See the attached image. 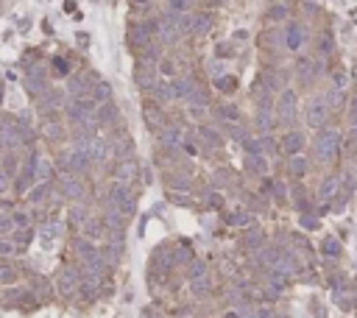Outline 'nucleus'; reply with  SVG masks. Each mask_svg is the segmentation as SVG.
I'll return each mask as SVG.
<instances>
[{
  "label": "nucleus",
  "instance_id": "f257e3e1",
  "mask_svg": "<svg viewBox=\"0 0 357 318\" xmlns=\"http://www.w3.org/2000/svg\"><path fill=\"white\" fill-rule=\"evenodd\" d=\"M89 156L84 154V151H79V148H73V151H64V154L59 156V171L61 176H79V173L89 171Z\"/></svg>",
  "mask_w": 357,
  "mask_h": 318
},
{
  "label": "nucleus",
  "instance_id": "f03ea898",
  "mask_svg": "<svg viewBox=\"0 0 357 318\" xmlns=\"http://www.w3.org/2000/svg\"><path fill=\"white\" fill-rule=\"evenodd\" d=\"M338 148H340V134L335 129L321 131L318 140H315V151H318V159L321 162H332L338 156Z\"/></svg>",
  "mask_w": 357,
  "mask_h": 318
},
{
  "label": "nucleus",
  "instance_id": "7ed1b4c3",
  "mask_svg": "<svg viewBox=\"0 0 357 318\" xmlns=\"http://www.w3.org/2000/svg\"><path fill=\"white\" fill-rule=\"evenodd\" d=\"M109 204H114L120 212L131 215L134 212V193H131L129 184H123V181H114L112 187H109Z\"/></svg>",
  "mask_w": 357,
  "mask_h": 318
},
{
  "label": "nucleus",
  "instance_id": "20e7f679",
  "mask_svg": "<svg viewBox=\"0 0 357 318\" xmlns=\"http://www.w3.org/2000/svg\"><path fill=\"white\" fill-rule=\"evenodd\" d=\"M67 95L70 101H79V98H89V92H92V76L89 73H76V76L67 78Z\"/></svg>",
  "mask_w": 357,
  "mask_h": 318
},
{
  "label": "nucleus",
  "instance_id": "39448f33",
  "mask_svg": "<svg viewBox=\"0 0 357 318\" xmlns=\"http://www.w3.org/2000/svg\"><path fill=\"white\" fill-rule=\"evenodd\" d=\"M276 117L279 123H293V117H296V92L293 89H285V92L279 95V103H276Z\"/></svg>",
  "mask_w": 357,
  "mask_h": 318
},
{
  "label": "nucleus",
  "instance_id": "423d86ee",
  "mask_svg": "<svg viewBox=\"0 0 357 318\" xmlns=\"http://www.w3.org/2000/svg\"><path fill=\"white\" fill-rule=\"evenodd\" d=\"M327 117H330V106L324 103V98H315V101L307 103V126H313V129H324Z\"/></svg>",
  "mask_w": 357,
  "mask_h": 318
},
{
  "label": "nucleus",
  "instance_id": "0eeeda50",
  "mask_svg": "<svg viewBox=\"0 0 357 318\" xmlns=\"http://www.w3.org/2000/svg\"><path fill=\"white\" fill-rule=\"evenodd\" d=\"M151 39H154V23H134V26L129 28V42L134 45V48H145V45H151Z\"/></svg>",
  "mask_w": 357,
  "mask_h": 318
},
{
  "label": "nucleus",
  "instance_id": "6e6552de",
  "mask_svg": "<svg viewBox=\"0 0 357 318\" xmlns=\"http://www.w3.org/2000/svg\"><path fill=\"white\" fill-rule=\"evenodd\" d=\"M192 89H195V84H192V78H187V76H176L173 81H170V92H173V98L190 101Z\"/></svg>",
  "mask_w": 357,
  "mask_h": 318
},
{
  "label": "nucleus",
  "instance_id": "1a4fd4ad",
  "mask_svg": "<svg viewBox=\"0 0 357 318\" xmlns=\"http://www.w3.org/2000/svg\"><path fill=\"white\" fill-rule=\"evenodd\" d=\"M302 148H304V134H302V131H288V134L282 137V151L288 156L302 154Z\"/></svg>",
  "mask_w": 357,
  "mask_h": 318
},
{
  "label": "nucleus",
  "instance_id": "9d476101",
  "mask_svg": "<svg viewBox=\"0 0 357 318\" xmlns=\"http://www.w3.org/2000/svg\"><path fill=\"white\" fill-rule=\"evenodd\" d=\"M117 103L114 101H106V103H101V106H98L95 109V123L98 126H109V123H114L117 120Z\"/></svg>",
  "mask_w": 357,
  "mask_h": 318
},
{
  "label": "nucleus",
  "instance_id": "9b49d317",
  "mask_svg": "<svg viewBox=\"0 0 357 318\" xmlns=\"http://www.w3.org/2000/svg\"><path fill=\"white\" fill-rule=\"evenodd\" d=\"M81 229H84V237H87V240H101L106 234V224L101 218H87V221L81 224Z\"/></svg>",
  "mask_w": 357,
  "mask_h": 318
},
{
  "label": "nucleus",
  "instance_id": "f8f14e48",
  "mask_svg": "<svg viewBox=\"0 0 357 318\" xmlns=\"http://www.w3.org/2000/svg\"><path fill=\"white\" fill-rule=\"evenodd\" d=\"M159 140L165 148H179L182 145V129L179 126H162L159 129Z\"/></svg>",
  "mask_w": 357,
  "mask_h": 318
},
{
  "label": "nucleus",
  "instance_id": "ddd939ff",
  "mask_svg": "<svg viewBox=\"0 0 357 318\" xmlns=\"http://www.w3.org/2000/svg\"><path fill=\"white\" fill-rule=\"evenodd\" d=\"M195 137H198L201 148H207V151H212V148H218V145H220V134L212 129V126H201Z\"/></svg>",
  "mask_w": 357,
  "mask_h": 318
},
{
  "label": "nucleus",
  "instance_id": "4468645a",
  "mask_svg": "<svg viewBox=\"0 0 357 318\" xmlns=\"http://www.w3.org/2000/svg\"><path fill=\"white\" fill-rule=\"evenodd\" d=\"M126 212H120V209H117V206L114 204H109L106 206V215H104V224L106 226H112V229H117V232H120L123 226H126Z\"/></svg>",
  "mask_w": 357,
  "mask_h": 318
},
{
  "label": "nucleus",
  "instance_id": "2eb2a0df",
  "mask_svg": "<svg viewBox=\"0 0 357 318\" xmlns=\"http://www.w3.org/2000/svg\"><path fill=\"white\" fill-rule=\"evenodd\" d=\"M296 76H299V81H304V84H310L315 76H318V64H315L313 59H302L296 64Z\"/></svg>",
  "mask_w": 357,
  "mask_h": 318
},
{
  "label": "nucleus",
  "instance_id": "dca6fc26",
  "mask_svg": "<svg viewBox=\"0 0 357 318\" xmlns=\"http://www.w3.org/2000/svg\"><path fill=\"white\" fill-rule=\"evenodd\" d=\"M338 190H340V179L338 176H327L321 181V187H318V196H321V201H332L338 196Z\"/></svg>",
  "mask_w": 357,
  "mask_h": 318
},
{
  "label": "nucleus",
  "instance_id": "f3484780",
  "mask_svg": "<svg viewBox=\"0 0 357 318\" xmlns=\"http://www.w3.org/2000/svg\"><path fill=\"white\" fill-rule=\"evenodd\" d=\"M61 193L67 198H76V201H79V198L84 196V187H81V181L76 179V176H61Z\"/></svg>",
  "mask_w": 357,
  "mask_h": 318
},
{
  "label": "nucleus",
  "instance_id": "a211bd4d",
  "mask_svg": "<svg viewBox=\"0 0 357 318\" xmlns=\"http://www.w3.org/2000/svg\"><path fill=\"white\" fill-rule=\"evenodd\" d=\"M137 171H139V168H137V162H134V159L129 156V159H123V162L117 165V173H114V176H117V181H123V184H129V181L134 179V176H137Z\"/></svg>",
  "mask_w": 357,
  "mask_h": 318
},
{
  "label": "nucleus",
  "instance_id": "6ab92c4d",
  "mask_svg": "<svg viewBox=\"0 0 357 318\" xmlns=\"http://www.w3.org/2000/svg\"><path fill=\"white\" fill-rule=\"evenodd\" d=\"M285 45H288L290 51H299V48L304 45V31H302V26L290 23V26H288V34H285Z\"/></svg>",
  "mask_w": 357,
  "mask_h": 318
},
{
  "label": "nucleus",
  "instance_id": "aec40b11",
  "mask_svg": "<svg viewBox=\"0 0 357 318\" xmlns=\"http://www.w3.org/2000/svg\"><path fill=\"white\" fill-rule=\"evenodd\" d=\"M145 123H148V129H154V131H159L162 126H165V115H162V109L159 106H145Z\"/></svg>",
  "mask_w": 357,
  "mask_h": 318
},
{
  "label": "nucleus",
  "instance_id": "412c9836",
  "mask_svg": "<svg viewBox=\"0 0 357 318\" xmlns=\"http://www.w3.org/2000/svg\"><path fill=\"white\" fill-rule=\"evenodd\" d=\"M76 288H79V274H76L73 268L61 271V274H59V290L61 293H73Z\"/></svg>",
  "mask_w": 357,
  "mask_h": 318
},
{
  "label": "nucleus",
  "instance_id": "4be33fe9",
  "mask_svg": "<svg viewBox=\"0 0 357 318\" xmlns=\"http://www.w3.org/2000/svg\"><path fill=\"white\" fill-rule=\"evenodd\" d=\"M89 98L98 103H106V101H112V87L106 84V81H98V84H92V92H89Z\"/></svg>",
  "mask_w": 357,
  "mask_h": 318
},
{
  "label": "nucleus",
  "instance_id": "5701e85b",
  "mask_svg": "<svg viewBox=\"0 0 357 318\" xmlns=\"http://www.w3.org/2000/svg\"><path fill=\"white\" fill-rule=\"evenodd\" d=\"M209 26H212V17L207 11L204 14H190V34H204V31H209Z\"/></svg>",
  "mask_w": 357,
  "mask_h": 318
},
{
  "label": "nucleus",
  "instance_id": "b1692460",
  "mask_svg": "<svg viewBox=\"0 0 357 318\" xmlns=\"http://www.w3.org/2000/svg\"><path fill=\"white\" fill-rule=\"evenodd\" d=\"M61 106V92L59 89H45L42 92V115L45 112H53Z\"/></svg>",
  "mask_w": 357,
  "mask_h": 318
},
{
  "label": "nucleus",
  "instance_id": "393cba45",
  "mask_svg": "<svg viewBox=\"0 0 357 318\" xmlns=\"http://www.w3.org/2000/svg\"><path fill=\"white\" fill-rule=\"evenodd\" d=\"M148 92L154 95V101H157V103H167L170 98H173V92H170V84H167V81H159V78H157V84L151 87Z\"/></svg>",
  "mask_w": 357,
  "mask_h": 318
},
{
  "label": "nucleus",
  "instance_id": "a878e982",
  "mask_svg": "<svg viewBox=\"0 0 357 318\" xmlns=\"http://www.w3.org/2000/svg\"><path fill=\"white\" fill-rule=\"evenodd\" d=\"M14 187H17L20 193H28V190L34 187V171H28V168H20L17 179H14Z\"/></svg>",
  "mask_w": 357,
  "mask_h": 318
},
{
  "label": "nucleus",
  "instance_id": "bb28decb",
  "mask_svg": "<svg viewBox=\"0 0 357 318\" xmlns=\"http://www.w3.org/2000/svg\"><path fill=\"white\" fill-rule=\"evenodd\" d=\"M246 168L251 173H265L268 171V162H265L262 154H246Z\"/></svg>",
  "mask_w": 357,
  "mask_h": 318
},
{
  "label": "nucleus",
  "instance_id": "cd10ccee",
  "mask_svg": "<svg viewBox=\"0 0 357 318\" xmlns=\"http://www.w3.org/2000/svg\"><path fill=\"white\" fill-rule=\"evenodd\" d=\"M271 126H274V109H257V129L268 134Z\"/></svg>",
  "mask_w": 357,
  "mask_h": 318
},
{
  "label": "nucleus",
  "instance_id": "c85d7f7f",
  "mask_svg": "<svg viewBox=\"0 0 357 318\" xmlns=\"http://www.w3.org/2000/svg\"><path fill=\"white\" fill-rule=\"evenodd\" d=\"M48 181H39V184H36V187H31L28 190V201H31V204H42L45 198H48Z\"/></svg>",
  "mask_w": 357,
  "mask_h": 318
},
{
  "label": "nucleus",
  "instance_id": "c756f323",
  "mask_svg": "<svg viewBox=\"0 0 357 318\" xmlns=\"http://www.w3.org/2000/svg\"><path fill=\"white\" fill-rule=\"evenodd\" d=\"M34 179H39V181L51 179V162L42 159V156H36V162H34Z\"/></svg>",
  "mask_w": 357,
  "mask_h": 318
},
{
  "label": "nucleus",
  "instance_id": "7c9ffc66",
  "mask_svg": "<svg viewBox=\"0 0 357 318\" xmlns=\"http://www.w3.org/2000/svg\"><path fill=\"white\" fill-rule=\"evenodd\" d=\"M42 131H45V137L59 140L61 134H64V126H61L59 120H53V117H48V120H45V126H42Z\"/></svg>",
  "mask_w": 357,
  "mask_h": 318
},
{
  "label": "nucleus",
  "instance_id": "2f4dec72",
  "mask_svg": "<svg viewBox=\"0 0 357 318\" xmlns=\"http://www.w3.org/2000/svg\"><path fill=\"white\" fill-rule=\"evenodd\" d=\"M26 87H28V92L31 95H42L48 87H45V78H39L36 73H31V76L26 78Z\"/></svg>",
  "mask_w": 357,
  "mask_h": 318
},
{
  "label": "nucleus",
  "instance_id": "473e14b6",
  "mask_svg": "<svg viewBox=\"0 0 357 318\" xmlns=\"http://www.w3.org/2000/svg\"><path fill=\"white\" fill-rule=\"evenodd\" d=\"M288 171H290V176H304V171H307V159L304 156H290V162H288Z\"/></svg>",
  "mask_w": 357,
  "mask_h": 318
},
{
  "label": "nucleus",
  "instance_id": "72a5a7b5",
  "mask_svg": "<svg viewBox=\"0 0 357 318\" xmlns=\"http://www.w3.org/2000/svg\"><path fill=\"white\" fill-rule=\"evenodd\" d=\"M218 115L223 117V120H229V123H237V120H240V112H237V106H232V103H220V106H218Z\"/></svg>",
  "mask_w": 357,
  "mask_h": 318
},
{
  "label": "nucleus",
  "instance_id": "f704fd0d",
  "mask_svg": "<svg viewBox=\"0 0 357 318\" xmlns=\"http://www.w3.org/2000/svg\"><path fill=\"white\" fill-rule=\"evenodd\" d=\"M215 87H218L220 92H235L237 89V78L235 76H218L215 78Z\"/></svg>",
  "mask_w": 357,
  "mask_h": 318
},
{
  "label": "nucleus",
  "instance_id": "c9c22d12",
  "mask_svg": "<svg viewBox=\"0 0 357 318\" xmlns=\"http://www.w3.org/2000/svg\"><path fill=\"white\" fill-rule=\"evenodd\" d=\"M192 0H167V11L170 14H190Z\"/></svg>",
  "mask_w": 357,
  "mask_h": 318
},
{
  "label": "nucleus",
  "instance_id": "e433bc0d",
  "mask_svg": "<svg viewBox=\"0 0 357 318\" xmlns=\"http://www.w3.org/2000/svg\"><path fill=\"white\" fill-rule=\"evenodd\" d=\"M70 70H73L70 59H64V56H56V59H53V73H56V76H70Z\"/></svg>",
  "mask_w": 357,
  "mask_h": 318
},
{
  "label": "nucleus",
  "instance_id": "4c0bfd02",
  "mask_svg": "<svg viewBox=\"0 0 357 318\" xmlns=\"http://www.w3.org/2000/svg\"><path fill=\"white\" fill-rule=\"evenodd\" d=\"M59 229H61V224H59V221H48V224L42 226V240H45V243H51L53 237L59 234Z\"/></svg>",
  "mask_w": 357,
  "mask_h": 318
},
{
  "label": "nucleus",
  "instance_id": "58836bf2",
  "mask_svg": "<svg viewBox=\"0 0 357 318\" xmlns=\"http://www.w3.org/2000/svg\"><path fill=\"white\" fill-rule=\"evenodd\" d=\"M321 251L327 254V257H338L340 254V243L335 240V237H327V240L321 243Z\"/></svg>",
  "mask_w": 357,
  "mask_h": 318
},
{
  "label": "nucleus",
  "instance_id": "ea45409f",
  "mask_svg": "<svg viewBox=\"0 0 357 318\" xmlns=\"http://www.w3.org/2000/svg\"><path fill=\"white\" fill-rule=\"evenodd\" d=\"M257 148H260V154L265 156V154H274V151H276V143H274L268 134H262V137L257 140Z\"/></svg>",
  "mask_w": 357,
  "mask_h": 318
},
{
  "label": "nucleus",
  "instance_id": "a19ab883",
  "mask_svg": "<svg viewBox=\"0 0 357 318\" xmlns=\"http://www.w3.org/2000/svg\"><path fill=\"white\" fill-rule=\"evenodd\" d=\"M229 224L232 226H248L251 224V215H248V212H232V215H229Z\"/></svg>",
  "mask_w": 357,
  "mask_h": 318
},
{
  "label": "nucleus",
  "instance_id": "79ce46f5",
  "mask_svg": "<svg viewBox=\"0 0 357 318\" xmlns=\"http://www.w3.org/2000/svg\"><path fill=\"white\" fill-rule=\"evenodd\" d=\"M14 279H17V271H14V268H11V265H0V282L11 285Z\"/></svg>",
  "mask_w": 357,
  "mask_h": 318
},
{
  "label": "nucleus",
  "instance_id": "37998d69",
  "mask_svg": "<svg viewBox=\"0 0 357 318\" xmlns=\"http://www.w3.org/2000/svg\"><path fill=\"white\" fill-rule=\"evenodd\" d=\"M340 101H343V98H340V89H335V87H332L330 92H327V98H324V103H327V106H340Z\"/></svg>",
  "mask_w": 357,
  "mask_h": 318
},
{
  "label": "nucleus",
  "instance_id": "c03bdc74",
  "mask_svg": "<svg viewBox=\"0 0 357 318\" xmlns=\"http://www.w3.org/2000/svg\"><path fill=\"white\" fill-rule=\"evenodd\" d=\"M11 224L14 226H28L31 224V215H28V212H14V215H11Z\"/></svg>",
  "mask_w": 357,
  "mask_h": 318
},
{
  "label": "nucleus",
  "instance_id": "a18cd8bd",
  "mask_svg": "<svg viewBox=\"0 0 357 318\" xmlns=\"http://www.w3.org/2000/svg\"><path fill=\"white\" fill-rule=\"evenodd\" d=\"M159 70H162V76H173L176 78V67H173V61H170V59L159 61Z\"/></svg>",
  "mask_w": 357,
  "mask_h": 318
},
{
  "label": "nucleus",
  "instance_id": "49530a36",
  "mask_svg": "<svg viewBox=\"0 0 357 318\" xmlns=\"http://www.w3.org/2000/svg\"><path fill=\"white\" fill-rule=\"evenodd\" d=\"M70 218H73L76 224H84V221H87V218H84V209H81V206H73V209H70Z\"/></svg>",
  "mask_w": 357,
  "mask_h": 318
},
{
  "label": "nucleus",
  "instance_id": "de8ad7c7",
  "mask_svg": "<svg viewBox=\"0 0 357 318\" xmlns=\"http://www.w3.org/2000/svg\"><path fill=\"white\" fill-rule=\"evenodd\" d=\"M332 81H335V89H343V87H346V73H335V76H332Z\"/></svg>",
  "mask_w": 357,
  "mask_h": 318
},
{
  "label": "nucleus",
  "instance_id": "09e8293b",
  "mask_svg": "<svg viewBox=\"0 0 357 318\" xmlns=\"http://www.w3.org/2000/svg\"><path fill=\"white\" fill-rule=\"evenodd\" d=\"M349 123H352V126L357 129V98L352 101V109H349Z\"/></svg>",
  "mask_w": 357,
  "mask_h": 318
},
{
  "label": "nucleus",
  "instance_id": "8fccbe9b",
  "mask_svg": "<svg viewBox=\"0 0 357 318\" xmlns=\"http://www.w3.org/2000/svg\"><path fill=\"white\" fill-rule=\"evenodd\" d=\"M285 193H288V190H285V184L274 181V196H276V198H285Z\"/></svg>",
  "mask_w": 357,
  "mask_h": 318
},
{
  "label": "nucleus",
  "instance_id": "3c124183",
  "mask_svg": "<svg viewBox=\"0 0 357 318\" xmlns=\"http://www.w3.org/2000/svg\"><path fill=\"white\" fill-rule=\"evenodd\" d=\"M3 168H6V173H14V168H17V159H6V162H3Z\"/></svg>",
  "mask_w": 357,
  "mask_h": 318
},
{
  "label": "nucleus",
  "instance_id": "603ef678",
  "mask_svg": "<svg viewBox=\"0 0 357 318\" xmlns=\"http://www.w3.org/2000/svg\"><path fill=\"white\" fill-rule=\"evenodd\" d=\"M11 251H14V246H11L9 240H3V243H0V254H11Z\"/></svg>",
  "mask_w": 357,
  "mask_h": 318
},
{
  "label": "nucleus",
  "instance_id": "864d4df0",
  "mask_svg": "<svg viewBox=\"0 0 357 318\" xmlns=\"http://www.w3.org/2000/svg\"><path fill=\"white\" fill-rule=\"evenodd\" d=\"M232 48H229V45H218V56H232Z\"/></svg>",
  "mask_w": 357,
  "mask_h": 318
},
{
  "label": "nucleus",
  "instance_id": "5fc2aeb1",
  "mask_svg": "<svg viewBox=\"0 0 357 318\" xmlns=\"http://www.w3.org/2000/svg\"><path fill=\"white\" fill-rule=\"evenodd\" d=\"M79 45H81V48H87V45H89V36L87 34H79Z\"/></svg>",
  "mask_w": 357,
  "mask_h": 318
},
{
  "label": "nucleus",
  "instance_id": "6e6d98bb",
  "mask_svg": "<svg viewBox=\"0 0 357 318\" xmlns=\"http://www.w3.org/2000/svg\"><path fill=\"white\" fill-rule=\"evenodd\" d=\"M271 17H285V9H282V6H276V9L271 11Z\"/></svg>",
  "mask_w": 357,
  "mask_h": 318
},
{
  "label": "nucleus",
  "instance_id": "4d7b16f0",
  "mask_svg": "<svg viewBox=\"0 0 357 318\" xmlns=\"http://www.w3.org/2000/svg\"><path fill=\"white\" fill-rule=\"evenodd\" d=\"M304 226H307V229H315V218L307 215V218H304Z\"/></svg>",
  "mask_w": 357,
  "mask_h": 318
},
{
  "label": "nucleus",
  "instance_id": "13d9d810",
  "mask_svg": "<svg viewBox=\"0 0 357 318\" xmlns=\"http://www.w3.org/2000/svg\"><path fill=\"white\" fill-rule=\"evenodd\" d=\"M184 151H187L190 156H195V145H190V143H184Z\"/></svg>",
  "mask_w": 357,
  "mask_h": 318
},
{
  "label": "nucleus",
  "instance_id": "bf43d9fd",
  "mask_svg": "<svg viewBox=\"0 0 357 318\" xmlns=\"http://www.w3.org/2000/svg\"><path fill=\"white\" fill-rule=\"evenodd\" d=\"M131 3H137V6H145V3H148V0H131Z\"/></svg>",
  "mask_w": 357,
  "mask_h": 318
},
{
  "label": "nucleus",
  "instance_id": "052dcab7",
  "mask_svg": "<svg viewBox=\"0 0 357 318\" xmlns=\"http://www.w3.org/2000/svg\"><path fill=\"white\" fill-rule=\"evenodd\" d=\"M207 3H209V6H215V3H220V0H207Z\"/></svg>",
  "mask_w": 357,
  "mask_h": 318
},
{
  "label": "nucleus",
  "instance_id": "680f3d73",
  "mask_svg": "<svg viewBox=\"0 0 357 318\" xmlns=\"http://www.w3.org/2000/svg\"><path fill=\"white\" fill-rule=\"evenodd\" d=\"M0 151H3V134H0Z\"/></svg>",
  "mask_w": 357,
  "mask_h": 318
},
{
  "label": "nucleus",
  "instance_id": "e2e57ef3",
  "mask_svg": "<svg viewBox=\"0 0 357 318\" xmlns=\"http://www.w3.org/2000/svg\"><path fill=\"white\" fill-rule=\"evenodd\" d=\"M0 98H3V95H0Z\"/></svg>",
  "mask_w": 357,
  "mask_h": 318
}]
</instances>
